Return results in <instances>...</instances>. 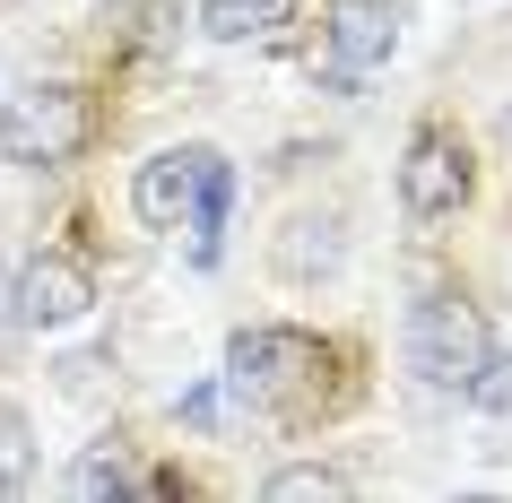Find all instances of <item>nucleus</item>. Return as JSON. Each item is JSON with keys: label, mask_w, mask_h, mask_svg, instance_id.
Instances as JSON below:
<instances>
[{"label": "nucleus", "mask_w": 512, "mask_h": 503, "mask_svg": "<svg viewBox=\"0 0 512 503\" xmlns=\"http://www.w3.org/2000/svg\"><path fill=\"white\" fill-rule=\"evenodd\" d=\"M469 399H478V408H495V417L512 408V347H495V356H486V373L469 382Z\"/></svg>", "instance_id": "f8f14e48"}, {"label": "nucleus", "mask_w": 512, "mask_h": 503, "mask_svg": "<svg viewBox=\"0 0 512 503\" xmlns=\"http://www.w3.org/2000/svg\"><path fill=\"white\" fill-rule=\"evenodd\" d=\"M27 469H35V425L18 417L9 399H0V486H18Z\"/></svg>", "instance_id": "1a4fd4ad"}, {"label": "nucleus", "mask_w": 512, "mask_h": 503, "mask_svg": "<svg viewBox=\"0 0 512 503\" xmlns=\"http://www.w3.org/2000/svg\"><path fill=\"white\" fill-rule=\"evenodd\" d=\"M226 200H235V165L217 157V148H157V157L139 165V183H131L139 226H157V235H191V261H200V269L217 261Z\"/></svg>", "instance_id": "f257e3e1"}, {"label": "nucleus", "mask_w": 512, "mask_h": 503, "mask_svg": "<svg viewBox=\"0 0 512 503\" xmlns=\"http://www.w3.org/2000/svg\"><path fill=\"white\" fill-rule=\"evenodd\" d=\"M391 44H400L391 0H339L330 9V35H322V79L330 87H365L391 61Z\"/></svg>", "instance_id": "39448f33"}, {"label": "nucleus", "mask_w": 512, "mask_h": 503, "mask_svg": "<svg viewBox=\"0 0 512 503\" xmlns=\"http://www.w3.org/2000/svg\"><path fill=\"white\" fill-rule=\"evenodd\" d=\"M486 321H478V304L469 295H426L417 313H408V365L426 373L434 391H460L469 399V382L486 373Z\"/></svg>", "instance_id": "7ed1b4c3"}, {"label": "nucleus", "mask_w": 512, "mask_h": 503, "mask_svg": "<svg viewBox=\"0 0 512 503\" xmlns=\"http://www.w3.org/2000/svg\"><path fill=\"white\" fill-rule=\"evenodd\" d=\"M87 304H96V278L70 252H35L18 269V313H27V330H70V321H87Z\"/></svg>", "instance_id": "423d86ee"}, {"label": "nucleus", "mask_w": 512, "mask_h": 503, "mask_svg": "<svg viewBox=\"0 0 512 503\" xmlns=\"http://www.w3.org/2000/svg\"><path fill=\"white\" fill-rule=\"evenodd\" d=\"M313 495H348V477H339V469H278L270 477V503H313Z\"/></svg>", "instance_id": "9d476101"}, {"label": "nucleus", "mask_w": 512, "mask_h": 503, "mask_svg": "<svg viewBox=\"0 0 512 503\" xmlns=\"http://www.w3.org/2000/svg\"><path fill=\"white\" fill-rule=\"evenodd\" d=\"M287 18H296V0H209V9H200V35L252 44V35H278Z\"/></svg>", "instance_id": "6e6552de"}, {"label": "nucleus", "mask_w": 512, "mask_h": 503, "mask_svg": "<svg viewBox=\"0 0 512 503\" xmlns=\"http://www.w3.org/2000/svg\"><path fill=\"white\" fill-rule=\"evenodd\" d=\"M87 131H96V113H87V87H70V79H35L0 105V157L35 165V174L70 165L87 148Z\"/></svg>", "instance_id": "f03ea898"}, {"label": "nucleus", "mask_w": 512, "mask_h": 503, "mask_svg": "<svg viewBox=\"0 0 512 503\" xmlns=\"http://www.w3.org/2000/svg\"><path fill=\"white\" fill-rule=\"evenodd\" d=\"M18 330H27V313H18V278H9V261H0V356H9Z\"/></svg>", "instance_id": "ddd939ff"}, {"label": "nucleus", "mask_w": 512, "mask_h": 503, "mask_svg": "<svg viewBox=\"0 0 512 503\" xmlns=\"http://www.w3.org/2000/svg\"><path fill=\"white\" fill-rule=\"evenodd\" d=\"M70 486H79V495H122V486H131V460H122V451H87Z\"/></svg>", "instance_id": "9b49d317"}, {"label": "nucleus", "mask_w": 512, "mask_h": 503, "mask_svg": "<svg viewBox=\"0 0 512 503\" xmlns=\"http://www.w3.org/2000/svg\"><path fill=\"white\" fill-rule=\"evenodd\" d=\"M322 365H330L322 347L304 339V330H278V321L235 330V347H226V382H235V399H252V408H287V399H304Z\"/></svg>", "instance_id": "20e7f679"}, {"label": "nucleus", "mask_w": 512, "mask_h": 503, "mask_svg": "<svg viewBox=\"0 0 512 503\" xmlns=\"http://www.w3.org/2000/svg\"><path fill=\"white\" fill-rule=\"evenodd\" d=\"M400 200H408V217H443V209H460V200H469V157H460L452 131H417V139H408Z\"/></svg>", "instance_id": "0eeeda50"}]
</instances>
